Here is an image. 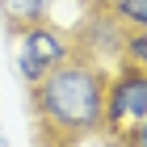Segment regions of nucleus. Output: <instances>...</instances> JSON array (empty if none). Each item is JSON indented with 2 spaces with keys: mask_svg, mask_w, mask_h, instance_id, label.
Here are the masks:
<instances>
[{
  "mask_svg": "<svg viewBox=\"0 0 147 147\" xmlns=\"http://www.w3.org/2000/svg\"><path fill=\"white\" fill-rule=\"evenodd\" d=\"M122 147H147V118L139 126H130V135L122 139Z\"/></svg>",
  "mask_w": 147,
  "mask_h": 147,
  "instance_id": "obj_7",
  "label": "nucleus"
},
{
  "mask_svg": "<svg viewBox=\"0 0 147 147\" xmlns=\"http://www.w3.org/2000/svg\"><path fill=\"white\" fill-rule=\"evenodd\" d=\"M147 118V67L118 59L105 80V109H101V139L109 147H122L130 126Z\"/></svg>",
  "mask_w": 147,
  "mask_h": 147,
  "instance_id": "obj_2",
  "label": "nucleus"
},
{
  "mask_svg": "<svg viewBox=\"0 0 147 147\" xmlns=\"http://www.w3.org/2000/svg\"><path fill=\"white\" fill-rule=\"evenodd\" d=\"M59 4H63V0H0V25H4L9 38H17V34H25L30 25L51 21Z\"/></svg>",
  "mask_w": 147,
  "mask_h": 147,
  "instance_id": "obj_4",
  "label": "nucleus"
},
{
  "mask_svg": "<svg viewBox=\"0 0 147 147\" xmlns=\"http://www.w3.org/2000/svg\"><path fill=\"white\" fill-rule=\"evenodd\" d=\"M109 4H113V13H118L130 30H143L147 25V0H109Z\"/></svg>",
  "mask_w": 147,
  "mask_h": 147,
  "instance_id": "obj_6",
  "label": "nucleus"
},
{
  "mask_svg": "<svg viewBox=\"0 0 147 147\" xmlns=\"http://www.w3.org/2000/svg\"><path fill=\"white\" fill-rule=\"evenodd\" d=\"M105 80H109L105 63L71 55L42 71L34 84H25L34 147H88L101 135Z\"/></svg>",
  "mask_w": 147,
  "mask_h": 147,
  "instance_id": "obj_1",
  "label": "nucleus"
},
{
  "mask_svg": "<svg viewBox=\"0 0 147 147\" xmlns=\"http://www.w3.org/2000/svg\"><path fill=\"white\" fill-rule=\"evenodd\" d=\"M17 76L25 80V84H34L42 71H51L55 63H63V59H71L76 51H71V34L67 25H59L55 17L42 25H30L25 34H17Z\"/></svg>",
  "mask_w": 147,
  "mask_h": 147,
  "instance_id": "obj_3",
  "label": "nucleus"
},
{
  "mask_svg": "<svg viewBox=\"0 0 147 147\" xmlns=\"http://www.w3.org/2000/svg\"><path fill=\"white\" fill-rule=\"evenodd\" d=\"M88 147H109V143H105V139H101V135H97V139H92V143H88Z\"/></svg>",
  "mask_w": 147,
  "mask_h": 147,
  "instance_id": "obj_8",
  "label": "nucleus"
},
{
  "mask_svg": "<svg viewBox=\"0 0 147 147\" xmlns=\"http://www.w3.org/2000/svg\"><path fill=\"white\" fill-rule=\"evenodd\" d=\"M122 59L147 67V25H143V30H126V38H122Z\"/></svg>",
  "mask_w": 147,
  "mask_h": 147,
  "instance_id": "obj_5",
  "label": "nucleus"
},
{
  "mask_svg": "<svg viewBox=\"0 0 147 147\" xmlns=\"http://www.w3.org/2000/svg\"><path fill=\"white\" fill-rule=\"evenodd\" d=\"M0 147H4V130H0Z\"/></svg>",
  "mask_w": 147,
  "mask_h": 147,
  "instance_id": "obj_9",
  "label": "nucleus"
}]
</instances>
